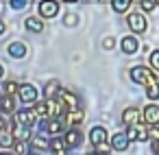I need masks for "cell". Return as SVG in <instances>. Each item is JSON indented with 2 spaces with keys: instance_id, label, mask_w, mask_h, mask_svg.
Returning <instances> with one entry per match:
<instances>
[{
  "instance_id": "ba28073f",
  "label": "cell",
  "mask_w": 159,
  "mask_h": 155,
  "mask_svg": "<svg viewBox=\"0 0 159 155\" xmlns=\"http://www.w3.org/2000/svg\"><path fill=\"white\" fill-rule=\"evenodd\" d=\"M129 142H131L129 135H126V133H120V131L113 133V138H111V146H113L116 151H126V148H129Z\"/></svg>"
},
{
  "instance_id": "d6986e66",
  "label": "cell",
  "mask_w": 159,
  "mask_h": 155,
  "mask_svg": "<svg viewBox=\"0 0 159 155\" xmlns=\"http://www.w3.org/2000/svg\"><path fill=\"white\" fill-rule=\"evenodd\" d=\"M46 131H48V133H52V135H57V133H61V131H63V122H61L59 118H52V120H48Z\"/></svg>"
},
{
  "instance_id": "d4e9b609",
  "label": "cell",
  "mask_w": 159,
  "mask_h": 155,
  "mask_svg": "<svg viewBox=\"0 0 159 155\" xmlns=\"http://www.w3.org/2000/svg\"><path fill=\"white\" fill-rule=\"evenodd\" d=\"M57 92H59V83H57V81H50V83H46V87H44V94H46V98H52Z\"/></svg>"
},
{
  "instance_id": "7c38bea8",
  "label": "cell",
  "mask_w": 159,
  "mask_h": 155,
  "mask_svg": "<svg viewBox=\"0 0 159 155\" xmlns=\"http://www.w3.org/2000/svg\"><path fill=\"white\" fill-rule=\"evenodd\" d=\"M46 105H48V118H59V116H61L63 103H59V101H55V98H48Z\"/></svg>"
},
{
  "instance_id": "8992f818",
  "label": "cell",
  "mask_w": 159,
  "mask_h": 155,
  "mask_svg": "<svg viewBox=\"0 0 159 155\" xmlns=\"http://www.w3.org/2000/svg\"><path fill=\"white\" fill-rule=\"evenodd\" d=\"M139 118H142L139 107H126L122 111V122H126V124H139Z\"/></svg>"
},
{
  "instance_id": "d590c367",
  "label": "cell",
  "mask_w": 159,
  "mask_h": 155,
  "mask_svg": "<svg viewBox=\"0 0 159 155\" xmlns=\"http://www.w3.org/2000/svg\"><path fill=\"white\" fill-rule=\"evenodd\" d=\"M152 153H155V155H159V140H155V142H152Z\"/></svg>"
},
{
  "instance_id": "f35d334b",
  "label": "cell",
  "mask_w": 159,
  "mask_h": 155,
  "mask_svg": "<svg viewBox=\"0 0 159 155\" xmlns=\"http://www.w3.org/2000/svg\"><path fill=\"white\" fill-rule=\"evenodd\" d=\"M2 74H5V68H2V63H0V79H2Z\"/></svg>"
},
{
  "instance_id": "ffe728a7",
  "label": "cell",
  "mask_w": 159,
  "mask_h": 155,
  "mask_svg": "<svg viewBox=\"0 0 159 155\" xmlns=\"http://www.w3.org/2000/svg\"><path fill=\"white\" fill-rule=\"evenodd\" d=\"M13 135H16V140H31V127H24V124H20V127H16L13 129Z\"/></svg>"
},
{
  "instance_id": "836d02e7",
  "label": "cell",
  "mask_w": 159,
  "mask_h": 155,
  "mask_svg": "<svg viewBox=\"0 0 159 155\" xmlns=\"http://www.w3.org/2000/svg\"><path fill=\"white\" fill-rule=\"evenodd\" d=\"M66 24H76V16H74V13L66 16Z\"/></svg>"
},
{
  "instance_id": "52a82bcc",
  "label": "cell",
  "mask_w": 159,
  "mask_h": 155,
  "mask_svg": "<svg viewBox=\"0 0 159 155\" xmlns=\"http://www.w3.org/2000/svg\"><path fill=\"white\" fill-rule=\"evenodd\" d=\"M20 98L24 103H35L37 101V90L31 83H24V85H20Z\"/></svg>"
},
{
  "instance_id": "3957f363",
  "label": "cell",
  "mask_w": 159,
  "mask_h": 155,
  "mask_svg": "<svg viewBox=\"0 0 159 155\" xmlns=\"http://www.w3.org/2000/svg\"><path fill=\"white\" fill-rule=\"evenodd\" d=\"M126 135H129V140H131V142H144V140L148 138V131H146V127H144V124H129Z\"/></svg>"
},
{
  "instance_id": "e0dca14e",
  "label": "cell",
  "mask_w": 159,
  "mask_h": 155,
  "mask_svg": "<svg viewBox=\"0 0 159 155\" xmlns=\"http://www.w3.org/2000/svg\"><path fill=\"white\" fill-rule=\"evenodd\" d=\"M16 101H13V94H7V96H2L0 98V109H2L5 114H11L13 109H16V105H13Z\"/></svg>"
},
{
  "instance_id": "603a6c76",
  "label": "cell",
  "mask_w": 159,
  "mask_h": 155,
  "mask_svg": "<svg viewBox=\"0 0 159 155\" xmlns=\"http://www.w3.org/2000/svg\"><path fill=\"white\" fill-rule=\"evenodd\" d=\"M129 5H131V0H111V7H113V11H118V13H124V11L129 9Z\"/></svg>"
},
{
  "instance_id": "30bf717a",
  "label": "cell",
  "mask_w": 159,
  "mask_h": 155,
  "mask_svg": "<svg viewBox=\"0 0 159 155\" xmlns=\"http://www.w3.org/2000/svg\"><path fill=\"white\" fill-rule=\"evenodd\" d=\"M61 103L68 107V111H70V109H79V98H76V94H72V92H68V90L61 92Z\"/></svg>"
},
{
  "instance_id": "9a60e30c",
  "label": "cell",
  "mask_w": 159,
  "mask_h": 155,
  "mask_svg": "<svg viewBox=\"0 0 159 155\" xmlns=\"http://www.w3.org/2000/svg\"><path fill=\"white\" fill-rule=\"evenodd\" d=\"M83 118H85V114H83L81 109H70L68 116H66V122H68V124H81Z\"/></svg>"
},
{
  "instance_id": "277c9868",
  "label": "cell",
  "mask_w": 159,
  "mask_h": 155,
  "mask_svg": "<svg viewBox=\"0 0 159 155\" xmlns=\"http://www.w3.org/2000/svg\"><path fill=\"white\" fill-rule=\"evenodd\" d=\"M126 22H129L131 31H135V33H144L146 31V18H144V13H131L126 18Z\"/></svg>"
},
{
  "instance_id": "8fae6325",
  "label": "cell",
  "mask_w": 159,
  "mask_h": 155,
  "mask_svg": "<svg viewBox=\"0 0 159 155\" xmlns=\"http://www.w3.org/2000/svg\"><path fill=\"white\" fill-rule=\"evenodd\" d=\"M144 120L148 124H159V107L157 105H148L144 109Z\"/></svg>"
},
{
  "instance_id": "7a4b0ae2",
  "label": "cell",
  "mask_w": 159,
  "mask_h": 155,
  "mask_svg": "<svg viewBox=\"0 0 159 155\" xmlns=\"http://www.w3.org/2000/svg\"><path fill=\"white\" fill-rule=\"evenodd\" d=\"M37 118H39V114H37L35 109H22V111L16 114V120H18L20 124H24V127H33V124L37 122Z\"/></svg>"
},
{
  "instance_id": "cb8c5ba5",
  "label": "cell",
  "mask_w": 159,
  "mask_h": 155,
  "mask_svg": "<svg viewBox=\"0 0 159 155\" xmlns=\"http://www.w3.org/2000/svg\"><path fill=\"white\" fill-rule=\"evenodd\" d=\"M33 146L39 148V151H46V148H50V142H48L44 135H35V138H33Z\"/></svg>"
},
{
  "instance_id": "e575fe53",
  "label": "cell",
  "mask_w": 159,
  "mask_h": 155,
  "mask_svg": "<svg viewBox=\"0 0 159 155\" xmlns=\"http://www.w3.org/2000/svg\"><path fill=\"white\" fill-rule=\"evenodd\" d=\"M113 44H116L113 37H107V40H105V48H113Z\"/></svg>"
},
{
  "instance_id": "44dd1931",
  "label": "cell",
  "mask_w": 159,
  "mask_h": 155,
  "mask_svg": "<svg viewBox=\"0 0 159 155\" xmlns=\"http://www.w3.org/2000/svg\"><path fill=\"white\" fill-rule=\"evenodd\" d=\"M63 140H66V144H68L70 148H72V146H79V142H81V133H79L76 129H72V131H68V133H66V138H63Z\"/></svg>"
},
{
  "instance_id": "5bb4252c",
  "label": "cell",
  "mask_w": 159,
  "mask_h": 155,
  "mask_svg": "<svg viewBox=\"0 0 159 155\" xmlns=\"http://www.w3.org/2000/svg\"><path fill=\"white\" fill-rule=\"evenodd\" d=\"M9 55H11L13 59H22V57L26 55V46H24L22 42H13V44H9Z\"/></svg>"
},
{
  "instance_id": "1f68e13d",
  "label": "cell",
  "mask_w": 159,
  "mask_h": 155,
  "mask_svg": "<svg viewBox=\"0 0 159 155\" xmlns=\"http://www.w3.org/2000/svg\"><path fill=\"white\" fill-rule=\"evenodd\" d=\"M16 90H20V87H18V85H16L13 81H9V83H5V92H7V94H13Z\"/></svg>"
},
{
  "instance_id": "b9f144b4",
  "label": "cell",
  "mask_w": 159,
  "mask_h": 155,
  "mask_svg": "<svg viewBox=\"0 0 159 155\" xmlns=\"http://www.w3.org/2000/svg\"><path fill=\"white\" fill-rule=\"evenodd\" d=\"M0 155H11V153H0Z\"/></svg>"
},
{
  "instance_id": "6da1fadb",
  "label": "cell",
  "mask_w": 159,
  "mask_h": 155,
  "mask_svg": "<svg viewBox=\"0 0 159 155\" xmlns=\"http://www.w3.org/2000/svg\"><path fill=\"white\" fill-rule=\"evenodd\" d=\"M131 79L137 81V83H144L146 87H152V85H159V79L155 77L152 70H148L146 66H135L131 68Z\"/></svg>"
},
{
  "instance_id": "5b68a950",
  "label": "cell",
  "mask_w": 159,
  "mask_h": 155,
  "mask_svg": "<svg viewBox=\"0 0 159 155\" xmlns=\"http://www.w3.org/2000/svg\"><path fill=\"white\" fill-rule=\"evenodd\" d=\"M57 11H59V5L55 0H42L39 2V16L42 18H55Z\"/></svg>"
},
{
  "instance_id": "2e32d148",
  "label": "cell",
  "mask_w": 159,
  "mask_h": 155,
  "mask_svg": "<svg viewBox=\"0 0 159 155\" xmlns=\"http://www.w3.org/2000/svg\"><path fill=\"white\" fill-rule=\"evenodd\" d=\"M50 148L55 151V155H68V144H66V140H61V138H57V140H52L50 142Z\"/></svg>"
},
{
  "instance_id": "7bdbcfd3",
  "label": "cell",
  "mask_w": 159,
  "mask_h": 155,
  "mask_svg": "<svg viewBox=\"0 0 159 155\" xmlns=\"http://www.w3.org/2000/svg\"><path fill=\"white\" fill-rule=\"evenodd\" d=\"M0 98H2V92H0Z\"/></svg>"
},
{
  "instance_id": "4dcf8cb0",
  "label": "cell",
  "mask_w": 159,
  "mask_h": 155,
  "mask_svg": "<svg viewBox=\"0 0 159 155\" xmlns=\"http://www.w3.org/2000/svg\"><path fill=\"white\" fill-rule=\"evenodd\" d=\"M29 5V0H11V7L13 9H24Z\"/></svg>"
},
{
  "instance_id": "ac0fdd59",
  "label": "cell",
  "mask_w": 159,
  "mask_h": 155,
  "mask_svg": "<svg viewBox=\"0 0 159 155\" xmlns=\"http://www.w3.org/2000/svg\"><path fill=\"white\" fill-rule=\"evenodd\" d=\"M24 26H26L31 33H42V31H44V24H42V20H37V18H26Z\"/></svg>"
},
{
  "instance_id": "f1b7e54d",
  "label": "cell",
  "mask_w": 159,
  "mask_h": 155,
  "mask_svg": "<svg viewBox=\"0 0 159 155\" xmlns=\"http://www.w3.org/2000/svg\"><path fill=\"white\" fill-rule=\"evenodd\" d=\"M111 148H113V146H111V144H107V142H102V144H98V146H96V151H98L100 155H107Z\"/></svg>"
},
{
  "instance_id": "d6a6232c",
  "label": "cell",
  "mask_w": 159,
  "mask_h": 155,
  "mask_svg": "<svg viewBox=\"0 0 159 155\" xmlns=\"http://www.w3.org/2000/svg\"><path fill=\"white\" fill-rule=\"evenodd\" d=\"M148 135H150L152 140H159V127H157V124H150V131H148Z\"/></svg>"
},
{
  "instance_id": "9c48e42d",
  "label": "cell",
  "mask_w": 159,
  "mask_h": 155,
  "mask_svg": "<svg viewBox=\"0 0 159 155\" xmlns=\"http://www.w3.org/2000/svg\"><path fill=\"white\" fill-rule=\"evenodd\" d=\"M89 142H92L94 146L107 142V131H105V127H94V129L89 131Z\"/></svg>"
},
{
  "instance_id": "83f0119b",
  "label": "cell",
  "mask_w": 159,
  "mask_h": 155,
  "mask_svg": "<svg viewBox=\"0 0 159 155\" xmlns=\"http://www.w3.org/2000/svg\"><path fill=\"white\" fill-rule=\"evenodd\" d=\"M139 5H142V9H144V11H152V9L157 7V2H155V0H142Z\"/></svg>"
},
{
  "instance_id": "f546056e",
  "label": "cell",
  "mask_w": 159,
  "mask_h": 155,
  "mask_svg": "<svg viewBox=\"0 0 159 155\" xmlns=\"http://www.w3.org/2000/svg\"><path fill=\"white\" fill-rule=\"evenodd\" d=\"M150 66H152V68L159 72V50H155V53L150 55Z\"/></svg>"
},
{
  "instance_id": "4316f807",
  "label": "cell",
  "mask_w": 159,
  "mask_h": 155,
  "mask_svg": "<svg viewBox=\"0 0 159 155\" xmlns=\"http://www.w3.org/2000/svg\"><path fill=\"white\" fill-rule=\"evenodd\" d=\"M35 111L39 116H48V105L46 103H35Z\"/></svg>"
},
{
  "instance_id": "8d00e7d4",
  "label": "cell",
  "mask_w": 159,
  "mask_h": 155,
  "mask_svg": "<svg viewBox=\"0 0 159 155\" xmlns=\"http://www.w3.org/2000/svg\"><path fill=\"white\" fill-rule=\"evenodd\" d=\"M0 131H5V118L0 116Z\"/></svg>"
},
{
  "instance_id": "74e56055",
  "label": "cell",
  "mask_w": 159,
  "mask_h": 155,
  "mask_svg": "<svg viewBox=\"0 0 159 155\" xmlns=\"http://www.w3.org/2000/svg\"><path fill=\"white\" fill-rule=\"evenodd\" d=\"M2 33H5V22L0 20V35H2Z\"/></svg>"
},
{
  "instance_id": "484cf974",
  "label": "cell",
  "mask_w": 159,
  "mask_h": 155,
  "mask_svg": "<svg viewBox=\"0 0 159 155\" xmlns=\"http://www.w3.org/2000/svg\"><path fill=\"white\" fill-rule=\"evenodd\" d=\"M13 148H16V155H26V142L24 140H18L13 144Z\"/></svg>"
},
{
  "instance_id": "7402d4cb",
  "label": "cell",
  "mask_w": 159,
  "mask_h": 155,
  "mask_svg": "<svg viewBox=\"0 0 159 155\" xmlns=\"http://www.w3.org/2000/svg\"><path fill=\"white\" fill-rule=\"evenodd\" d=\"M13 140H16L13 133H9V131H0V146L9 148V146H13Z\"/></svg>"
},
{
  "instance_id": "ab89813d",
  "label": "cell",
  "mask_w": 159,
  "mask_h": 155,
  "mask_svg": "<svg viewBox=\"0 0 159 155\" xmlns=\"http://www.w3.org/2000/svg\"><path fill=\"white\" fill-rule=\"evenodd\" d=\"M87 155H100V153H98V151H92V153H87Z\"/></svg>"
},
{
  "instance_id": "4fadbf2b",
  "label": "cell",
  "mask_w": 159,
  "mask_h": 155,
  "mask_svg": "<svg viewBox=\"0 0 159 155\" xmlns=\"http://www.w3.org/2000/svg\"><path fill=\"white\" fill-rule=\"evenodd\" d=\"M122 53H126V55H133V53H137V40L133 37V35H126L124 40H122Z\"/></svg>"
},
{
  "instance_id": "ee69618b",
  "label": "cell",
  "mask_w": 159,
  "mask_h": 155,
  "mask_svg": "<svg viewBox=\"0 0 159 155\" xmlns=\"http://www.w3.org/2000/svg\"><path fill=\"white\" fill-rule=\"evenodd\" d=\"M139 2H142V0H139Z\"/></svg>"
},
{
  "instance_id": "60d3db41",
  "label": "cell",
  "mask_w": 159,
  "mask_h": 155,
  "mask_svg": "<svg viewBox=\"0 0 159 155\" xmlns=\"http://www.w3.org/2000/svg\"><path fill=\"white\" fill-rule=\"evenodd\" d=\"M63 2H76V0H63Z\"/></svg>"
}]
</instances>
